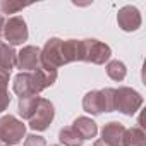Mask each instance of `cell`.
<instances>
[{"mask_svg": "<svg viewBox=\"0 0 146 146\" xmlns=\"http://www.w3.org/2000/svg\"><path fill=\"white\" fill-rule=\"evenodd\" d=\"M113 93H115L113 88L90 91L83 98V108L93 115H100L103 112H113Z\"/></svg>", "mask_w": 146, "mask_h": 146, "instance_id": "1", "label": "cell"}, {"mask_svg": "<svg viewBox=\"0 0 146 146\" xmlns=\"http://www.w3.org/2000/svg\"><path fill=\"white\" fill-rule=\"evenodd\" d=\"M143 105V96L132 88H119L113 93V110L122 112L124 115H134Z\"/></svg>", "mask_w": 146, "mask_h": 146, "instance_id": "2", "label": "cell"}, {"mask_svg": "<svg viewBox=\"0 0 146 146\" xmlns=\"http://www.w3.org/2000/svg\"><path fill=\"white\" fill-rule=\"evenodd\" d=\"M26 134V125L14 115H4L0 119V141L5 146L17 144Z\"/></svg>", "mask_w": 146, "mask_h": 146, "instance_id": "3", "label": "cell"}, {"mask_svg": "<svg viewBox=\"0 0 146 146\" xmlns=\"http://www.w3.org/2000/svg\"><path fill=\"white\" fill-rule=\"evenodd\" d=\"M112 57V50L107 43L88 38L83 40V62H91L96 65H102L105 62H108V58Z\"/></svg>", "mask_w": 146, "mask_h": 146, "instance_id": "4", "label": "cell"}, {"mask_svg": "<svg viewBox=\"0 0 146 146\" xmlns=\"http://www.w3.org/2000/svg\"><path fill=\"white\" fill-rule=\"evenodd\" d=\"M40 65L48 70H57L64 65L62 62V40L60 38H50L43 50L40 52Z\"/></svg>", "mask_w": 146, "mask_h": 146, "instance_id": "5", "label": "cell"}, {"mask_svg": "<svg viewBox=\"0 0 146 146\" xmlns=\"http://www.w3.org/2000/svg\"><path fill=\"white\" fill-rule=\"evenodd\" d=\"M53 115H55L53 103L46 98H40L38 107H36L33 117L29 119V127L33 131H46L53 120Z\"/></svg>", "mask_w": 146, "mask_h": 146, "instance_id": "6", "label": "cell"}, {"mask_svg": "<svg viewBox=\"0 0 146 146\" xmlns=\"http://www.w3.org/2000/svg\"><path fill=\"white\" fill-rule=\"evenodd\" d=\"M4 36L11 45H21L23 41L28 40V26L26 21L19 16L11 17L5 21L4 26Z\"/></svg>", "mask_w": 146, "mask_h": 146, "instance_id": "7", "label": "cell"}, {"mask_svg": "<svg viewBox=\"0 0 146 146\" xmlns=\"http://www.w3.org/2000/svg\"><path fill=\"white\" fill-rule=\"evenodd\" d=\"M117 23H119L120 29H124L127 33H132V31L139 29V26H141V12L134 5H125L119 11Z\"/></svg>", "mask_w": 146, "mask_h": 146, "instance_id": "8", "label": "cell"}, {"mask_svg": "<svg viewBox=\"0 0 146 146\" xmlns=\"http://www.w3.org/2000/svg\"><path fill=\"white\" fill-rule=\"evenodd\" d=\"M40 48L38 46H24L17 57H16V65L23 72H31L40 65Z\"/></svg>", "mask_w": 146, "mask_h": 146, "instance_id": "9", "label": "cell"}, {"mask_svg": "<svg viewBox=\"0 0 146 146\" xmlns=\"http://www.w3.org/2000/svg\"><path fill=\"white\" fill-rule=\"evenodd\" d=\"M124 132H125V127L120 122H108L102 129V141L107 143L108 146H122Z\"/></svg>", "mask_w": 146, "mask_h": 146, "instance_id": "10", "label": "cell"}, {"mask_svg": "<svg viewBox=\"0 0 146 146\" xmlns=\"http://www.w3.org/2000/svg\"><path fill=\"white\" fill-rule=\"evenodd\" d=\"M83 60V40H65L62 41V62H79Z\"/></svg>", "mask_w": 146, "mask_h": 146, "instance_id": "11", "label": "cell"}, {"mask_svg": "<svg viewBox=\"0 0 146 146\" xmlns=\"http://www.w3.org/2000/svg\"><path fill=\"white\" fill-rule=\"evenodd\" d=\"M14 93L19 96H29V95H38L35 88V79L31 72H19L14 78Z\"/></svg>", "mask_w": 146, "mask_h": 146, "instance_id": "12", "label": "cell"}, {"mask_svg": "<svg viewBox=\"0 0 146 146\" xmlns=\"http://www.w3.org/2000/svg\"><path fill=\"white\" fill-rule=\"evenodd\" d=\"M72 129H74V131L81 136L83 141H84V139H91V137H95L96 132H98V125H96V122L91 120L90 117H78V119L74 120V125H72Z\"/></svg>", "mask_w": 146, "mask_h": 146, "instance_id": "13", "label": "cell"}, {"mask_svg": "<svg viewBox=\"0 0 146 146\" xmlns=\"http://www.w3.org/2000/svg\"><path fill=\"white\" fill-rule=\"evenodd\" d=\"M40 103V96L38 95H29V96H19V105H17V112L23 119L29 120L36 110Z\"/></svg>", "mask_w": 146, "mask_h": 146, "instance_id": "14", "label": "cell"}, {"mask_svg": "<svg viewBox=\"0 0 146 146\" xmlns=\"http://www.w3.org/2000/svg\"><path fill=\"white\" fill-rule=\"evenodd\" d=\"M16 57H17V53L11 45L0 41V69L11 72L16 67Z\"/></svg>", "mask_w": 146, "mask_h": 146, "instance_id": "15", "label": "cell"}, {"mask_svg": "<svg viewBox=\"0 0 146 146\" xmlns=\"http://www.w3.org/2000/svg\"><path fill=\"white\" fill-rule=\"evenodd\" d=\"M146 134L143 127H131L125 129L124 137H122V146H144Z\"/></svg>", "mask_w": 146, "mask_h": 146, "instance_id": "16", "label": "cell"}, {"mask_svg": "<svg viewBox=\"0 0 146 146\" xmlns=\"http://www.w3.org/2000/svg\"><path fill=\"white\" fill-rule=\"evenodd\" d=\"M9 78H11V72L0 69V113H2L4 110H7V107L11 103V95L7 91Z\"/></svg>", "mask_w": 146, "mask_h": 146, "instance_id": "17", "label": "cell"}, {"mask_svg": "<svg viewBox=\"0 0 146 146\" xmlns=\"http://www.w3.org/2000/svg\"><path fill=\"white\" fill-rule=\"evenodd\" d=\"M58 139H60V143L64 144V146H83V139H81V136L72 129V127H64V129H60V132H58Z\"/></svg>", "mask_w": 146, "mask_h": 146, "instance_id": "18", "label": "cell"}, {"mask_svg": "<svg viewBox=\"0 0 146 146\" xmlns=\"http://www.w3.org/2000/svg\"><path fill=\"white\" fill-rule=\"evenodd\" d=\"M107 74L110 79L113 81H122L127 74V69H125V64L120 62V60H110L107 64Z\"/></svg>", "mask_w": 146, "mask_h": 146, "instance_id": "19", "label": "cell"}, {"mask_svg": "<svg viewBox=\"0 0 146 146\" xmlns=\"http://www.w3.org/2000/svg\"><path fill=\"white\" fill-rule=\"evenodd\" d=\"M29 4H23V2H12V0H2L0 2V11L4 14H16L23 9H26Z\"/></svg>", "mask_w": 146, "mask_h": 146, "instance_id": "20", "label": "cell"}, {"mask_svg": "<svg viewBox=\"0 0 146 146\" xmlns=\"http://www.w3.org/2000/svg\"><path fill=\"white\" fill-rule=\"evenodd\" d=\"M24 146H46V141L38 134H29L24 139Z\"/></svg>", "mask_w": 146, "mask_h": 146, "instance_id": "21", "label": "cell"}, {"mask_svg": "<svg viewBox=\"0 0 146 146\" xmlns=\"http://www.w3.org/2000/svg\"><path fill=\"white\" fill-rule=\"evenodd\" d=\"M4 26H5V19H4L2 14H0V36L4 35Z\"/></svg>", "mask_w": 146, "mask_h": 146, "instance_id": "22", "label": "cell"}, {"mask_svg": "<svg viewBox=\"0 0 146 146\" xmlns=\"http://www.w3.org/2000/svg\"><path fill=\"white\" fill-rule=\"evenodd\" d=\"M93 146H108V144H107V143H103L102 139H98V141H95V144H93Z\"/></svg>", "mask_w": 146, "mask_h": 146, "instance_id": "23", "label": "cell"}, {"mask_svg": "<svg viewBox=\"0 0 146 146\" xmlns=\"http://www.w3.org/2000/svg\"><path fill=\"white\" fill-rule=\"evenodd\" d=\"M0 146H5V144H4V143H2V141H0Z\"/></svg>", "mask_w": 146, "mask_h": 146, "instance_id": "24", "label": "cell"}, {"mask_svg": "<svg viewBox=\"0 0 146 146\" xmlns=\"http://www.w3.org/2000/svg\"><path fill=\"white\" fill-rule=\"evenodd\" d=\"M53 146H58V144H53Z\"/></svg>", "mask_w": 146, "mask_h": 146, "instance_id": "25", "label": "cell"}]
</instances>
